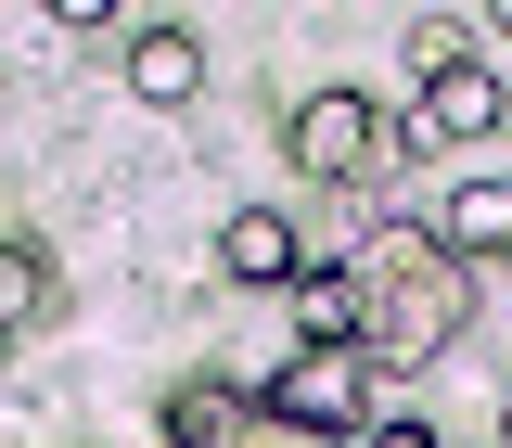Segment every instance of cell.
<instances>
[{
    "mask_svg": "<svg viewBox=\"0 0 512 448\" xmlns=\"http://www.w3.org/2000/svg\"><path fill=\"white\" fill-rule=\"evenodd\" d=\"M410 64H423V77H436V64H461V26H448V13H423V26H410Z\"/></svg>",
    "mask_w": 512,
    "mask_h": 448,
    "instance_id": "cell-10",
    "label": "cell"
},
{
    "mask_svg": "<svg viewBox=\"0 0 512 448\" xmlns=\"http://www.w3.org/2000/svg\"><path fill=\"white\" fill-rule=\"evenodd\" d=\"M218 269H231V282H295V269H308V256H295V218H282V205H231V218H218Z\"/></svg>",
    "mask_w": 512,
    "mask_h": 448,
    "instance_id": "cell-5",
    "label": "cell"
},
{
    "mask_svg": "<svg viewBox=\"0 0 512 448\" xmlns=\"http://www.w3.org/2000/svg\"><path fill=\"white\" fill-rule=\"evenodd\" d=\"M359 448H436V423H410V410H384V423H359Z\"/></svg>",
    "mask_w": 512,
    "mask_h": 448,
    "instance_id": "cell-11",
    "label": "cell"
},
{
    "mask_svg": "<svg viewBox=\"0 0 512 448\" xmlns=\"http://www.w3.org/2000/svg\"><path fill=\"white\" fill-rule=\"evenodd\" d=\"M500 116H512V103H500V77L461 52V64H436V77H423V116H410V128H423V141H487Z\"/></svg>",
    "mask_w": 512,
    "mask_h": 448,
    "instance_id": "cell-3",
    "label": "cell"
},
{
    "mask_svg": "<svg viewBox=\"0 0 512 448\" xmlns=\"http://www.w3.org/2000/svg\"><path fill=\"white\" fill-rule=\"evenodd\" d=\"M256 410L295 423V436H359V346H295L282 372L256 384Z\"/></svg>",
    "mask_w": 512,
    "mask_h": 448,
    "instance_id": "cell-2",
    "label": "cell"
},
{
    "mask_svg": "<svg viewBox=\"0 0 512 448\" xmlns=\"http://www.w3.org/2000/svg\"><path fill=\"white\" fill-rule=\"evenodd\" d=\"M167 448H244V384H180L167 397Z\"/></svg>",
    "mask_w": 512,
    "mask_h": 448,
    "instance_id": "cell-8",
    "label": "cell"
},
{
    "mask_svg": "<svg viewBox=\"0 0 512 448\" xmlns=\"http://www.w3.org/2000/svg\"><path fill=\"white\" fill-rule=\"evenodd\" d=\"M128 90H141V103H192V90H205V39H192V26H141V39H128Z\"/></svg>",
    "mask_w": 512,
    "mask_h": 448,
    "instance_id": "cell-7",
    "label": "cell"
},
{
    "mask_svg": "<svg viewBox=\"0 0 512 448\" xmlns=\"http://www.w3.org/2000/svg\"><path fill=\"white\" fill-rule=\"evenodd\" d=\"M500 448H512V423H500Z\"/></svg>",
    "mask_w": 512,
    "mask_h": 448,
    "instance_id": "cell-14",
    "label": "cell"
},
{
    "mask_svg": "<svg viewBox=\"0 0 512 448\" xmlns=\"http://www.w3.org/2000/svg\"><path fill=\"white\" fill-rule=\"evenodd\" d=\"M384 154H397V128H384L372 90H308L295 103V167L308 180H372Z\"/></svg>",
    "mask_w": 512,
    "mask_h": 448,
    "instance_id": "cell-1",
    "label": "cell"
},
{
    "mask_svg": "<svg viewBox=\"0 0 512 448\" xmlns=\"http://www.w3.org/2000/svg\"><path fill=\"white\" fill-rule=\"evenodd\" d=\"M423 244L436 256H512V180H461L436 218H423Z\"/></svg>",
    "mask_w": 512,
    "mask_h": 448,
    "instance_id": "cell-4",
    "label": "cell"
},
{
    "mask_svg": "<svg viewBox=\"0 0 512 448\" xmlns=\"http://www.w3.org/2000/svg\"><path fill=\"white\" fill-rule=\"evenodd\" d=\"M52 26H116V0H52Z\"/></svg>",
    "mask_w": 512,
    "mask_h": 448,
    "instance_id": "cell-12",
    "label": "cell"
},
{
    "mask_svg": "<svg viewBox=\"0 0 512 448\" xmlns=\"http://www.w3.org/2000/svg\"><path fill=\"white\" fill-rule=\"evenodd\" d=\"M39 295H52V269H39L26 244H0V333H13V320H39Z\"/></svg>",
    "mask_w": 512,
    "mask_h": 448,
    "instance_id": "cell-9",
    "label": "cell"
},
{
    "mask_svg": "<svg viewBox=\"0 0 512 448\" xmlns=\"http://www.w3.org/2000/svg\"><path fill=\"white\" fill-rule=\"evenodd\" d=\"M487 26H500V39H512V0H487Z\"/></svg>",
    "mask_w": 512,
    "mask_h": 448,
    "instance_id": "cell-13",
    "label": "cell"
},
{
    "mask_svg": "<svg viewBox=\"0 0 512 448\" xmlns=\"http://www.w3.org/2000/svg\"><path fill=\"white\" fill-rule=\"evenodd\" d=\"M295 333H308V346H359V333H372V282L333 269V256L295 269Z\"/></svg>",
    "mask_w": 512,
    "mask_h": 448,
    "instance_id": "cell-6",
    "label": "cell"
}]
</instances>
